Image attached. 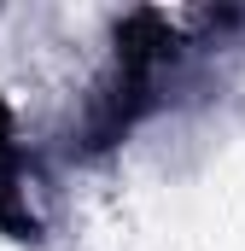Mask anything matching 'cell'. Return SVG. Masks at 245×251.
Wrapping results in <instances>:
<instances>
[{
    "mask_svg": "<svg viewBox=\"0 0 245 251\" xmlns=\"http://www.w3.org/2000/svg\"><path fill=\"white\" fill-rule=\"evenodd\" d=\"M0 228L29 240L35 234V216H29V199H24V158H18V134L12 117L0 111Z\"/></svg>",
    "mask_w": 245,
    "mask_h": 251,
    "instance_id": "6da1fadb",
    "label": "cell"
}]
</instances>
